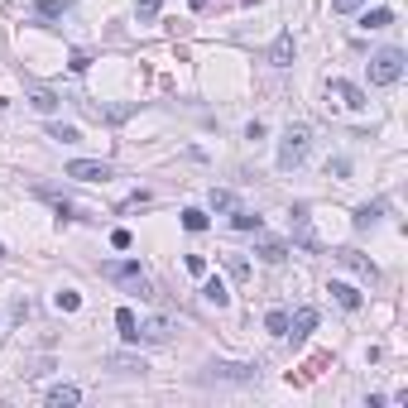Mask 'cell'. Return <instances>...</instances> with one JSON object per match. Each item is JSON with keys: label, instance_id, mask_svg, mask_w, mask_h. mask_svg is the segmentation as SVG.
I'll list each match as a JSON object with an SVG mask.
<instances>
[{"label": "cell", "instance_id": "obj_34", "mask_svg": "<svg viewBox=\"0 0 408 408\" xmlns=\"http://www.w3.org/2000/svg\"><path fill=\"white\" fill-rule=\"evenodd\" d=\"M188 274H206V260H202V255H188Z\"/></svg>", "mask_w": 408, "mask_h": 408}, {"label": "cell", "instance_id": "obj_21", "mask_svg": "<svg viewBox=\"0 0 408 408\" xmlns=\"http://www.w3.org/2000/svg\"><path fill=\"white\" fill-rule=\"evenodd\" d=\"M206 206H211V211H235V193H226V188H211Z\"/></svg>", "mask_w": 408, "mask_h": 408}, {"label": "cell", "instance_id": "obj_18", "mask_svg": "<svg viewBox=\"0 0 408 408\" xmlns=\"http://www.w3.org/2000/svg\"><path fill=\"white\" fill-rule=\"evenodd\" d=\"M29 106H34V110H39V115H53V110H58V97H53V92H43V87H34V92H29Z\"/></svg>", "mask_w": 408, "mask_h": 408}, {"label": "cell", "instance_id": "obj_27", "mask_svg": "<svg viewBox=\"0 0 408 408\" xmlns=\"http://www.w3.org/2000/svg\"><path fill=\"white\" fill-rule=\"evenodd\" d=\"M183 226H188V231H206V211L202 206H188V211H183Z\"/></svg>", "mask_w": 408, "mask_h": 408}, {"label": "cell", "instance_id": "obj_25", "mask_svg": "<svg viewBox=\"0 0 408 408\" xmlns=\"http://www.w3.org/2000/svg\"><path fill=\"white\" fill-rule=\"evenodd\" d=\"M264 327H269L274 336H284V331H289V312H284V307H274V312L264 317Z\"/></svg>", "mask_w": 408, "mask_h": 408}, {"label": "cell", "instance_id": "obj_17", "mask_svg": "<svg viewBox=\"0 0 408 408\" xmlns=\"http://www.w3.org/2000/svg\"><path fill=\"white\" fill-rule=\"evenodd\" d=\"M77 399H82L77 385H58V389H48V404H53V408H72Z\"/></svg>", "mask_w": 408, "mask_h": 408}, {"label": "cell", "instance_id": "obj_8", "mask_svg": "<svg viewBox=\"0 0 408 408\" xmlns=\"http://www.w3.org/2000/svg\"><path fill=\"white\" fill-rule=\"evenodd\" d=\"M101 365H106V370H115V375H144V370H149L139 356H125V351H106Z\"/></svg>", "mask_w": 408, "mask_h": 408}, {"label": "cell", "instance_id": "obj_28", "mask_svg": "<svg viewBox=\"0 0 408 408\" xmlns=\"http://www.w3.org/2000/svg\"><path fill=\"white\" fill-rule=\"evenodd\" d=\"M48 135H53V139H63V144H77V139H82V135H77L72 125H58V120L48 125Z\"/></svg>", "mask_w": 408, "mask_h": 408}, {"label": "cell", "instance_id": "obj_32", "mask_svg": "<svg viewBox=\"0 0 408 408\" xmlns=\"http://www.w3.org/2000/svg\"><path fill=\"white\" fill-rule=\"evenodd\" d=\"M327 173H336V178H346V173H351V164H346V159H331V164H327Z\"/></svg>", "mask_w": 408, "mask_h": 408}, {"label": "cell", "instance_id": "obj_33", "mask_svg": "<svg viewBox=\"0 0 408 408\" xmlns=\"http://www.w3.org/2000/svg\"><path fill=\"white\" fill-rule=\"evenodd\" d=\"M356 5H365V0H331V10H336V14H351Z\"/></svg>", "mask_w": 408, "mask_h": 408}, {"label": "cell", "instance_id": "obj_3", "mask_svg": "<svg viewBox=\"0 0 408 408\" xmlns=\"http://www.w3.org/2000/svg\"><path fill=\"white\" fill-rule=\"evenodd\" d=\"M307 149H312V130H307V125H289L284 139H279V168L293 173V168L307 159Z\"/></svg>", "mask_w": 408, "mask_h": 408}, {"label": "cell", "instance_id": "obj_31", "mask_svg": "<svg viewBox=\"0 0 408 408\" xmlns=\"http://www.w3.org/2000/svg\"><path fill=\"white\" fill-rule=\"evenodd\" d=\"M68 68H72V72H87V68H92V58H87V53H82V48H77V53H72V63H68Z\"/></svg>", "mask_w": 408, "mask_h": 408}, {"label": "cell", "instance_id": "obj_9", "mask_svg": "<svg viewBox=\"0 0 408 408\" xmlns=\"http://www.w3.org/2000/svg\"><path fill=\"white\" fill-rule=\"evenodd\" d=\"M312 327H317V307H298V312L289 317V331H284V336H293V346H298V341L312 336Z\"/></svg>", "mask_w": 408, "mask_h": 408}, {"label": "cell", "instance_id": "obj_30", "mask_svg": "<svg viewBox=\"0 0 408 408\" xmlns=\"http://www.w3.org/2000/svg\"><path fill=\"white\" fill-rule=\"evenodd\" d=\"M226 269H231V274H235V279H245V274H250V264H245V260H240V255H231V260H226Z\"/></svg>", "mask_w": 408, "mask_h": 408}, {"label": "cell", "instance_id": "obj_14", "mask_svg": "<svg viewBox=\"0 0 408 408\" xmlns=\"http://www.w3.org/2000/svg\"><path fill=\"white\" fill-rule=\"evenodd\" d=\"M72 10V0H34V19L43 24V19H63Z\"/></svg>", "mask_w": 408, "mask_h": 408}, {"label": "cell", "instance_id": "obj_23", "mask_svg": "<svg viewBox=\"0 0 408 408\" xmlns=\"http://www.w3.org/2000/svg\"><path fill=\"white\" fill-rule=\"evenodd\" d=\"M115 327H120V336H125V341H135V327H139V322H135V312H130V307H120V312H115Z\"/></svg>", "mask_w": 408, "mask_h": 408}, {"label": "cell", "instance_id": "obj_15", "mask_svg": "<svg viewBox=\"0 0 408 408\" xmlns=\"http://www.w3.org/2000/svg\"><path fill=\"white\" fill-rule=\"evenodd\" d=\"M255 255H260L264 264H284V260H289V245H284V240H260Z\"/></svg>", "mask_w": 408, "mask_h": 408}, {"label": "cell", "instance_id": "obj_26", "mask_svg": "<svg viewBox=\"0 0 408 408\" xmlns=\"http://www.w3.org/2000/svg\"><path fill=\"white\" fill-rule=\"evenodd\" d=\"M135 19H139V24L159 19V0H135Z\"/></svg>", "mask_w": 408, "mask_h": 408}, {"label": "cell", "instance_id": "obj_4", "mask_svg": "<svg viewBox=\"0 0 408 408\" xmlns=\"http://www.w3.org/2000/svg\"><path fill=\"white\" fill-rule=\"evenodd\" d=\"M404 77V48H380L370 58V82L375 87H394Z\"/></svg>", "mask_w": 408, "mask_h": 408}, {"label": "cell", "instance_id": "obj_12", "mask_svg": "<svg viewBox=\"0 0 408 408\" xmlns=\"http://www.w3.org/2000/svg\"><path fill=\"white\" fill-rule=\"evenodd\" d=\"M331 298H336V307H346V312H356V307L365 303L360 298V289H351V284H341V279H331V289H327Z\"/></svg>", "mask_w": 408, "mask_h": 408}, {"label": "cell", "instance_id": "obj_5", "mask_svg": "<svg viewBox=\"0 0 408 408\" xmlns=\"http://www.w3.org/2000/svg\"><path fill=\"white\" fill-rule=\"evenodd\" d=\"M63 173L77 178V183H110L115 178V164H106V159H72Z\"/></svg>", "mask_w": 408, "mask_h": 408}, {"label": "cell", "instance_id": "obj_11", "mask_svg": "<svg viewBox=\"0 0 408 408\" xmlns=\"http://www.w3.org/2000/svg\"><path fill=\"white\" fill-rule=\"evenodd\" d=\"M293 53H298V43H293V34L284 29V34L269 43V63H274V68H289V63H293Z\"/></svg>", "mask_w": 408, "mask_h": 408}, {"label": "cell", "instance_id": "obj_16", "mask_svg": "<svg viewBox=\"0 0 408 408\" xmlns=\"http://www.w3.org/2000/svg\"><path fill=\"white\" fill-rule=\"evenodd\" d=\"M380 216H385V202H365V206H356V231H370Z\"/></svg>", "mask_w": 408, "mask_h": 408}, {"label": "cell", "instance_id": "obj_10", "mask_svg": "<svg viewBox=\"0 0 408 408\" xmlns=\"http://www.w3.org/2000/svg\"><path fill=\"white\" fill-rule=\"evenodd\" d=\"M336 260H341L346 269H356L360 279H370V284H380V269H375V264H370V260H365L360 250H336Z\"/></svg>", "mask_w": 408, "mask_h": 408}, {"label": "cell", "instance_id": "obj_19", "mask_svg": "<svg viewBox=\"0 0 408 408\" xmlns=\"http://www.w3.org/2000/svg\"><path fill=\"white\" fill-rule=\"evenodd\" d=\"M202 298H206V303H216V307L231 303V293H226V284H221V279H206V284H202Z\"/></svg>", "mask_w": 408, "mask_h": 408}, {"label": "cell", "instance_id": "obj_1", "mask_svg": "<svg viewBox=\"0 0 408 408\" xmlns=\"http://www.w3.org/2000/svg\"><path fill=\"white\" fill-rule=\"evenodd\" d=\"M101 279L125 284V289H130L135 298H144V303H149V298H159V293H154V284L139 274V264H135V260H110V264H101Z\"/></svg>", "mask_w": 408, "mask_h": 408}, {"label": "cell", "instance_id": "obj_13", "mask_svg": "<svg viewBox=\"0 0 408 408\" xmlns=\"http://www.w3.org/2000/svg\"><path fill=\"white\" fill-rule=\"evenodd\" d=\"M82 110H87V115H97V120H106V125H120L135 106H97V101H82Z\"/></svg>", "mask_w": 408, "mask_h": 408}, {"label": "cell", "instance_id": "obj_22", "mask_svg": "<svg viewBox=\"0 0 408 408\" xmlns=\"http://www.w3.org/2000/svg\"><path fill=\"white\" fill-rule=\"evenodd\" d=\"M360 24H365V29H389V24H394V10H370Z\"/></svg>", "mask_w": 408, "mask_h": 408}, {"label": "cell", "instance_id": "obj_29", "mask_svg": "<svg viewBox=\"0 0 408 408\" xmlns=\"http://www.w3.org/2000/svg\"><path fill=\"white\" fill-rule=\"evenodd\" d=\"M130 240H135V235H130L125 226H120V231H110V245H115V250H130Z\"/></svg>", "mask_w": 408, "mask_h": 408}, {"label": "cell", "instance_id": "obj_7", "mask_svg": "<svg viewBox=\"0 0 408 408\" xmlns=\"http://www.w3.org/2000/svg\"><path fill=\"white\" fill-rule=\"evenodd\" d=\"M327 97H336V101L341 106H351V110H365V92H360V87H356V82H341V77H331V82H327Z\"/></svg>", "mask_w": 408, "mask_h": 408}, {"label": "cell", "instance_id": "obj_24", "mask_svg": "<svg viewBox=\"0 0 408 408\" xmlns=\"http://www.w3.org/2000/svg\"><path fill=\"white\" fill-rule=\"evenodd\" d=\"M53 303L63 307V312H77V307H82V293H77V289H58V298H53Z\"/></svg>", "mask_w": 408, "mask_h": 408}, {"label": "cell", "instance_id": "obj_20", "mask_svg": "<svg viewBox=\"0 0 408 408\" xmlns=\"http://www.w3.org/2000/svg\"><path fill=\"white\" fill-rule=\"evenodd\" d=\"M231 226H235V231H260L264 221H260L255 211H245V206H235V211H231Z\"/></svg>", "mask_w": 408, "mask_h": 408}, {"label": "cell", "instance_id": "obj_2", "mask_svg": "<svg viewBox=\"0 0 408 408\" xmlns=\"http://www.w3.org/2000/svg\"><path fill=\"white\" fill-rule=\"evenodd\" d=\"M197 380L202 385H211V380H221V385H255L260 380V365H250V360H206Z\"/></svg>", "mask_w": 408, "mask_h": 408}, {"label": "cell", "instance_id": "obj_6", "mask_svg": "<svg viewBox=\"0 0 408 408\" xmlns=\"http://www.w3.org/2000/svg\"><path fill=\"white\" fill-rule=\"evenodd\" d=\"M173 341V322L168 317H149L144 327H135V346H168Z\"/></svg>", "mask_w": 408, "mask_h": 408}]
</instances>
